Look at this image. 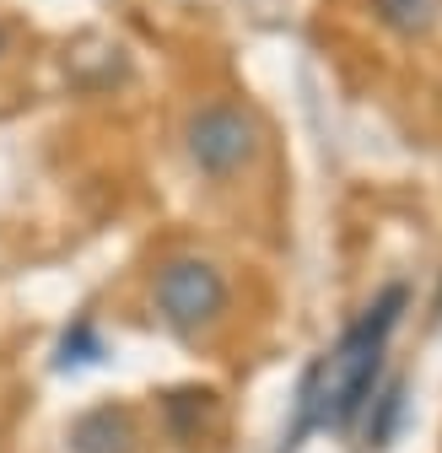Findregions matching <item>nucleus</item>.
I'll return each instance as SVG.
<instances>
[{
	"instance_id": "obj_1",
	"label": "nucleus",
	"mask_w": 442,
	"mask_h": 453,
	"mask_svg": "<svg viewBox=\"0 0 442 453\" xmlns=\"http://www.w3.org/2000/svg\"><path fill=\"white\" fill-rule=\"evenodd\" d=\"M410 308V292L400 287H383L346 329L335 346H324L302 383H297V416H292V432L281 442V453H297L313 432H351L356 416L367 411V400L377 394V378H383V357H389V340L400 329Z\"/></svg>"
},
{
	"instance_id": "obj_2",
	"label": "nucleus",
	"mask_w": 442,
	"mask_h": 453,
	"mask_svg": "<svg viewBox=\"0 0 442 453\" xmlns=\"http://www.w3.org/2000/svg\"><path fill=\"white\" fill-rule=\"evenodd\" d=\"M227 303H232V287L221 275L216 259H200V254H173L162 259L156 275H151V308L156 319L168 324L173 334L194 340L200 329L227 319Z\"/></svg>"
},
{
	"instance_id": "obj_3",
	"label": "nucleus",
	"mask_w": 442,
	"mask_h": 453,
	"mask_svg": "<svg viewBox=\"0 0 442 453\" xmlns=\"http://www.w3.org/2000/svg\"><path fill=\"white\" fill-rule=\"evenodd\" d=\"M184 151L205 179H238L264 151V125L254 108L232 97H210L184 119Z\"/></svg>"
},
{
	"instance_id": "obj_4",
	"label": "nucleus",
	"mask_w": 442,
	"mask_h": 453,
	"mask_svg": "<svg viewBox=\"0 0 442 453\" xmlns=\"http://www.w3.org/2000/svg\"><path fill=\"white\" fill-rule=\"evenodd\" d=\"M71 453H141V426L130 405H97L71 426Z\"/></svg>"
},
{
	"instance_id": "obj_5",
	"label": "nucleus",
	"mask_w": 442,
	"mask_h": 453,
	"mask_svg": "<svg viewBox=\"0 0 442 453\" xmlns=\"http://www.w3.org/2000/svg\"><path fill=\"white\" fill-rule=\"evenodd\" d=\"M372 17L389 27L394 38H431L437 22H442V0H367Z\"/></svg>"
},
{
	"instance_id": "obj_6",
	"label": "nucleus",
	"mask_w": 442,
	"mask_h": 453,
	"mask_svg": "<svg viewBox=\"0 0 442 453\" xmlns=\"http://www.w3.org/2000/svg\"><path fill=\"white\" fill-rule=\"evenodd\" d=\"M362 416H367V442H372V448H389V437H394V426H400V416H405V383L377 388Z\"/></svg>"
},
{
	"instance_id": "obj_7",
	"label": "nucleus",
	"mask_w": 442,
	"mask_h": 453,
	"mask_svg": "<svg viewBox=\"0 0 442 453\" xmlns=\"http://www.w3.org/2000/svg\"><path fill=\"white\" fill-rule=\"evenodd\" d=\"M103 362V334L92 319H76L65 334H60V351H54V367L71 372V367H97Z\"/></svg>"
},
{
	"instance_id": "obj_8",
	"label": "nucleus",
	"mask_w": 442,
	"mask_h": 453,
	"mask_svg": "<svg viewBox=\"0 0 442 453\" xmlns=\"http://www.w3.org/2000/svg\"><path fill=\"white\" fill-rule=\"evenodd\" d=\"M431 308H437V319H442V280H437V303H431Z\"/></svg>"
}]
</instances>
